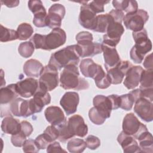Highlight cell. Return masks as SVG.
Masks as SVG:
<instances>
[{
    "instance_id": "1",
    "label": "cell",
    "mask_w": 153,
    "mask_h": 153,
    "mask_svg": "<svg viewBox=\"0 0 153 153\" xmlns=\"http://www.w3.org/2000/svg\"><path fill=\"white\" fill-rule=\"evenodd\" d=\"M60 85L65 90H82L88 89L89 83L80 77L76 65H71L63 68L60 76Z\"/></svg>"
},
{
    "instance_id": "2",
    "label": "cell",
    "mask_w": 153,
    "mask_h": 153,
    "mask_svg": "<svg viewBox=\"0 0 153 153\" xmlns=\"http://www.w3.org/2000/svg\"><path fill=\"white\" fill-rule=\"evenodd\" d=\"M76 45H69L51 55L48 65L57 71L68 65H76L79 62Z\"/></svg>"
},
{
    "instance_id": "3",
    "label": "cell",
    "mask_w": 153,
    "mask_h": 153,
    "mask_svg": "<svg viewBox=\"0 0 153 153\" xmlns=\"http://www.w3.org/2000/svg\"><path fill=\"white\" fill-rule=\"evenodd\" d=\"M132 35L135 44L130 50V59L135 63H141L145 56L152 50V42L144 28L137 32H133Z\"/></svg>"
},
{
    "instance_id": "4",
    "label": "cell",
    "mask_w": 153,
    "mask_h": 153,
    "mask_svg": "<svg viewBox=\"0 0 153 153\" xmlns=\"http://www.w3.org/2000/svg\"><path fill=\"white\" fill-rule=\"evenodd\" d=\"M77 41L76 49L81 57H92L101 53V44L93 42V37L91 33L87 31L79 32L75 36Z\"/></svg>"
},
{
    "instance_id": "5",
    "label": "cell",
    "mask_w": 153,
    "mask_h": 153,
    "mask_svg": "<svg viewBox=\"0 0 153 153\" xmlns=\"http://www.w3.org/2000/svg\"><path fill=\"white\" fill-rule=\"evenodd\" d=\"M123 131L137 139L143 133L148 131L146 126L139 121L133 113L126 115L123 121Z\"/></svg>"
},
{
    "instance_id": "6",
    "label": "cell",
    "mask_w": 153,
    "mask_h": 153,
    "mask_svg": "<svg viewBox=\"0 0 153 153\" xmlns=\"http://www.w3.org/2000/svg\"><path fill=\"white\" fill-rule=\"evenodd\" d=\"M148 19V13L142 9H139L134 13L126 14L123 21L126 29L133 32H137L144 28V25Z\"/></svg>"
},
{
    "instance_id": "7",
    "label": "cell",
    "mask_w": 153,
    "mask_h": 153,
    "mask_svg": "<svg viewBox=\"0 0 153 153\" xmlns=\"http://www.w3.org/2000/svg\"><path fill=\"white\" fill-rule=\"evenodd\" d=\"M58 71L48 65L44 67L39 76V88L47 91H52L59 84Z\"/></svg>"
},
{
    "instance_id": "8",
    "label": "cell",
    "mask_w": 153,
    "mask_h": 153,
    "mask_svg": "<svg viewBox=\"0 0 153 153\" xmlns=\"http://www.w3.org/2000/svg\"><path fill=\"white\" fill-rule=\"evenodd\" d=\"M124 32V28L123 25L114 21L112 17V20L107 28L106 32L103 36V41L102 43L112 47H115L120 42L121 36Z\"/></svg>"
},
{
    "instance_id": "9",
    "label": "cell",
    "mask_w": 153,
    "mask_h": 153,
    "mask_svg": "<svg viewBox=\"0 0 153 153\" xmlns=\"http://www.w3.org/2000/svg\"><path fill=\"white\" fill-rule=\"evenodd\" d=\"M96 13L90 8L87 1H82L78 17L79 24L84 28L94 30L96 25Z\"/></svg>"
},
{
    "instance_id": "10",
    "label": "cell",
    "mask_w": 153,
    "mask_h": 153,
    "mask_svg": "<svg viewBox=\"0 0 153 153\" xmlns=\"http://www.w3.org/2000/svg\"><path fill=\"white\" fill-rule=\"evenodd\" d=\"M66 41V35L64 30L60 28L53 29L50 33L45 35L44 49L50 51L63 45Z\"/></svg>"
},
{
    "instance_id": "11",
    "label": "cell",
    "mask_w": 153,
    "mask_h": 153,
    "mask_svg": "<svg viewBox=\"0 0 153 153\" xmlns=\"http://www.w3.org/2000/svg\"><path fill=\"white\" fill-rule=\"evenodd\" d=\"M65 13V8L63 5L57 3L53 4L48 9L47 16V26L53 29L60 28Z\"/></svg>"
},
{
    "instance_id": "12",
    "label": "cell",
    "mask_w": 153,
    "mask_h": 153,
    "mask_svg": "<svg viewBox=\"0 0 153 153\" xmlns=\"http://www.w3.org/2000/svg\"><path fill=\"white\" fill-rule=\"evenodd\" d=\"M134 111L137 116L145 122H151L153 120L152 102L143 97H140L135 102Z\"/></svg>"
},
{
    "instance_id": "13",
    "label": "cell",
    "mask_w": 153,
    "mask_h": 153,
    "mask_svg": "<svg viewBox=\"0 0 153 153\" xmlns=\"http://www.w3.org/2000/svg\"><path fill=\"white\" fill-rule=\"evenodd\" d=\"M133 65L128 60H121L117 66L106 71V74L110 79L111 84H121L127 71Z\"/></svg>"
},
{
    "instance_id": "14",
    "label": "cell",
    "mask_w": 153,
    "mask_h": 153,
    "mask_svg": "<svg viewBox=\"0 0 153 153\" xmlns=\"http://www.w3.org/2000/svg\"><path fill=\"white\" fill-rule=\"evenodd\" d=\"M16 90L18 94L25 98L33 96L39 87V82L37 79L30 77L17 82Z\"/></svg>"
},
{
    "instance_id": "15",
    "label": "cell",
    "mask_w": 153,
    "mask_h": 153,
    "mask_svg": "<svg viewBox=\"0 0 153 153\" xmlns=\"http://www.w3.org/2000/svg\"><path fill=\"white\" fill-rule=\"evenodd\" d=\"M68 128L72 134L84 137L88 133V127L84 118L79 115H74L69 118L67 121Z\"/></svg>"
},
{
    "instance_id": "16",
    "label": "cell",
    "mask_w": 153,
    "mask_h": 153,
    "mask_svg": "<svg viewBox=\"0 0 153 153\" xmlns=\"http://www.w3.org/2000/svg\"><path fill=\"white\" fill-rule=\"evenodd\" d=\"M79 101L78 93L75 91H68L62 97L60 104L67 115L74 114L76 110Z\"/></svg>"
},
{
    "instance_id": "17",
    "label": "cell",
    "mask_w": 153,
    "mask_h": 153,
    "mask_svg": "<svg viewBox=\"0 0 153 153\" xmlns=\"http://www.w3.org/2000/svg\"><path fill=\"white\" fill-rule=\"evenodd\" d=\"M94 107L105 118H109L112 110V105L108 96L97 95L93 100Z\"/></svg>"
},
{
    "instance_id": "18",
    "label": "cell",
    "mask_w": 153,
    "mask_h": 153,
    "mask_svg": "<svg viewBox=\"0 0 153 153\" xmlns=\"http://www.w3.org/2000/svg\"><path fill=\"white\" fill-rule=\"evenodd\" d=\"M101 47L103 53L104 65L106 71L115 67L121 62L120 56L115 47L109 46L103 43L101 44Z\"/></svg>"
},
{
    "instance_id": "19",
    "label": "cell",
    "mask_w": 153,
    "mask_h": 153,
    "mask_svg": "<svg viewBox=\"0 0 153 153\" xmlns=\"http://www.w3.org/2000/svg\"><path fill=\"white\" fill-rule=\"evenodd\" d=\"M30 99V102L35 114L41 112L45 105L49 104L51 102V96L48 91L39 88Z\"/></svg>"
},
{
    "instance_id": "20",
    "label": "cell",
    "mask_w": 153,
    "mask_h": 153,
    "mask_svg": "<svg viewBox=\"0 0 153 153\" xmlns=\"http://www.w3.org/2000/svg\"><path fill=\"white\" fill-rule=\"evenodd\" d=\"M143 70L140 66H132L127 71L123 81L124 86L127 89H133L138 86Z\"/></svg>"
},
{
    "instance_id": "21",
    "label": "cell",
    "mask_w": 153,
    "mask_h": 153,
    "mask_svg": "<svg viewBox=\"0 0 153 153\" xmlns=\"http://www.w3.org/2000/svg\"><path fill=\"white\" fill-rule=\"evenodd\" d=\"M117 141L121 146L123 150L126 153L141 152L136 139L131 135L121 131L118 136Z\"/></svg>"
},
{
    "instance_id": "22",
    "label": "cell",
    "mask_w": 153,
    "mask_h": 153,
    "mask_svg": "<svg viewBox=\"0 0 153 153\" xmlns=\"http://www.w3.org/2000/svg\"><path fill=\"white\" fill-rule=\"evenodd\" d=\"M47 121L53 126H58L66 120L62 109L59 106H51L47 107L44 111Z\"/></svg>"
},
{
    "instance_id": "23",
    "label": "cell",
    "mask_w": 153,
    "mask_h": 153,
    "mask_svg": "<svg viewBox=\"0 0 153 153\" xmlns=\"http://www.w3.org/2000/svg\"><path fill=\"white\" fill-rule=\"evenodd\" d=\"M9 110L13 115L16 117L25 118L29 117L28 100L16 98L10 103Z\"/></svg>"
},
{
    "instance_id": "24",
    "label": "cell",
    "mask_w": 153,
    "mask_h": 153,
    "mask_svg": "<svg viewBox=\"0 0 153 153\" xmlns=\"http://www.w3.org/2000/svg\"><path fill=\"white\" fill-rule=\"evenodd\" d=\"M44 67L42 64L36 59H29L23 65V72L25 74L30 77L40 76Z\"/></svg>"
},
{
    "instance_id": "25",
    "label": "cell",
    "mask_w": 153,
    "mask_h": 153,
    "mask_svg": "<svg viewBox=\"0 0 153 153\" xmlns=\"http://www.w3.org/2000/svg\"><path fill=\"white\" fill-rule=\"evenodd\" d=\"M2 131L9 134H16L20 131L21 124L17 119L14 118L12 116L5 117L1 123Z\"/></svg>"
},
{
    "instance_id": "26",
    "label": "cell",
    "mask_w": 153,
    "mask_h": 153,
    "mask_svg": "<svg viewBox=\"0 0 153 153\" xmlns=\"http://www.w3.org/2000/svg\"><path fill=\"white\" fill-rule=\"evenodd\" d=\"M18 95L16 84H9L6 87H1L0 90L1 105L10 103L17 98Z\"/></svg>"
},
{
    "instance_id": "27",
    "label": "cell",
    "mask_w": 153,
    "mask_h": 153,
    "mask_svg": "<svg viewBox=\"0 0 153 153\" xmlns=\"http://www.w3.org/2000/svg\"><path fill=\"white\" fill-rule=\"evenodd\" d=\"M100 65L96 64L90 58L83 59L79 64V68L82 74L87 78L94 79L97 72H98Z\"/></svg>"
},
{
    "instance_id": "28",
    "label": "cell",
    "mask_w": 153,
    "mask_h": 153,
    "mask_svg": "<svg viewBox=\"0 0 153 153\" xmlns=\"http://www.w3.org/2000/svg\"><path fill=\"white\" fill-rule=\"evenodd\" d=\"M112 5L116 10L124 11L126 14L134 13L138 10L137 2L134 0H114L112 1Z\"/></svg>"
},
{
    "instance_id": "29",
    "label": "cell",
    "mask_w": 153,
    "mask_h": 153,
    "mask_svg": "<svg viewBox=\"0 0 153 153\" xmlns=\"http://www.w3.org/2000/svg\"><path fill=\"white\" fill-rule=\"evenodd\" d=\"M137 140L139 142V146L141 152L152 153L153 141L152 136L148 131L143 133Z\"/></svg>"
},
{
    "instance_id": "30",
    "label": "cell",
    "mask_w": 153,
    "mask_h": 153,
    "mask_svg": "<svg viewBox=\"0 0 153 153\" xmlns=\"http://www.w3.org/2000/svg\"><path fill=\"white\" fill-rule=\"evenodd\" d=\"M93 79L94 80L97 87L100 89L107 88L111 84L109 77L100 65L99 66L98 72Z\"/></svg>"
},
{
    "instance_id": "31",
    "label": "cell",
    "mask_w": 153,
    "mask_h": 153,
    "mask_svg": "<svg viewBox=\"0 0 153 153\" xmlns=\"http://www.w3.org/2000/svg\"><path fill=\"white\" fill-rule=\"evenodd\" d=\"M111 20L112 17L109 13L97 16L96 25L93 31L100 33H106Z\"/></svg>"
},
{
    "instance_id": "32",
    "label": "cell",
    "mask_w": 153,
    "mask_h": 153,
    "mask_svg": "<svg viewBox=\"0 0 153 153\" xmlns=\"http://www.w3.org/2000/svg\"><path fill=\"white\" fill-rule=\"evenodd\" d=\"M86 142L82 139L73 138L69 140L67 144V149L72 153H81L86 148Z\"/></svg>"
},
{
    "instance_id": "33",
    "label": "cell",
    "mask_w": 153,
    "mask_h": 153,
    "mask_svg": "<svg viewBox=\"0 0 153 153\" xmlns=\"http://www.w3.org/2000/svg\"><path fill=\"white\" fill-rule=\"evenodd\" d=\"M139 83L140 89L153 88V69L143 70Z\"/></svg>"
},
{
    "instance_id": "34",
    "label": "cell",
    "mask_w": 153,
    "mask_h": 153,
    "mask_svg": "<svg viewBox=\"0 0 153 153\" xmlns=\"http://www.w3.org/2000/svg\"><path fill=\"white\" fill-rule=\"evenodd\" d=\"M18 39L23 41L29 39L33 33L32 26L27 23H22L20 24L17 29Z\"/></svg>"
},
{
    "instance_id": "35",
    "label": "cell",
    "mask_w": 153,
    "mask_h": 153,
    "mask_svg": "<svg viewBox=\"0 0 153 153\" xmlns=\"http://www.w3.org/2000/svg\"><path fill=\"white\" fill-rule=\"evenodd\" d=\"M18 39L17 31L7 28L2 25H1L0 29V41L2 42H5Z\"/></svg>"
},
{
    "instance_id": "36",
    "label": "cell",
    "mask_w": 153,
    "mask_h": 153,
    "mask_svg": "<svg viewBox=\"0 0 153 153\" xmlns=\"http://www.w3.org/2000/svg\"><path fill=\"white\" fill-rule=\"evenodd\" d=\"M56 127L59 131V137L57 139L60 142H65L69 139L74 137L68 128L66 120L59 125L56 126Z\"/></svg>"
},
{
    "instance_id": "37",
    "label": "cell",
    "mask_w": 153,
    "mask_h": 153,
    "mask_svg": "<svg viewBox=\"0 0 153 153\" xmlns=\"http://www.w3.org/2000/svg\"><path fill=\"white\" fill-rule=\"evenodd\" d=\"M34 50V45L30 41H26L20 43L18 48V51L20 55L24 58H28L32 56Z\"/></svg>"
},
{
    "instance_id": "38",
    "label": "cell",
    "mask_w": 153,
    "mask_h": 153,
    "mask_svg": "<svg viewBox=\"0 0 153 153\" xmlns=\"http://www.w3.org/2000/svg\"><path fill=\"white\" fill-rule=\"evenodd\" d=\"M120 108L125 111L131 110L133 104L136 102L134 97L130 93L120 96Z\"/></svg>"
},
{
    "instance_id": "39",
    "label": "cell",
    "mask_w": 153,
    "mask_h": 153,
    "mask_svg": "<svg viewBox=\"0 0 153 153\" xmlns=\"http://www.w3.org/2000/svg\"><path fill=\"white\" fill-rule=\"evenodd\" d=\"M42 134L50 143L57 139L59 137L58 129L56 126L53 125L48 126Z\"/></svg>"
},
{
    "instance_id": "40",
    "label": "cell",
    "mask_w": 153,
    "mask_h": 153,
    "mask_svg": "<svg viewBox=\"0 0 153 153\" xmlns=\"http://www.w3.org/2000/svg\"><path fill=\"white\" fill-rule=\"evenodd\" d=\"M88 117L90 121L94 124L99 126L103 124L106 121V118H105L102 115H101L99 112L96 110V109L93 106L88 111Z\"/></svg>"
},
{
    "instance_id": "41",
    "label": "cell",
    "mask_w": 153,
    "mask_h": 153,
    "mask_svg": "<svg viewBox=\"0 0 153 153\" xmlns=\"http://www.w3.org/2000/svg\"><path fill=\"white\" fill-rule=\"evenodd\" d=\"M28 7L33 13V15L42 12H46V9L44 7L42 1L40 0L29 1L28 2Z\"/></svg>"
},
{
    "instance_id": "42",
    "label": "cell",
    "mask_w": 153,
    "mask_h": 153,
    "mask_svg": "<svg viewBox=\"0 0 153 153\" xmlns=\"http://www.w3.org/2000/svg\"><path fill=\"white\" fill-rule=\"evenodd\" d=\"M47 11L34 14L33 23L36 27H43L47 26Z\"/></svg>"
},
{
    "instance_id": "43",
    "label": "cell",
    "mask_w": 153,
    "mask_h": 153,
    "mask_svg": "<svg viewBox=\"0 0 153 153\" xmlns=\"http://www.w3.org/2000/svg\"><path fill=\"white\" fill-rule=\"evenodd\" d=\"M26 135L20 130V132L16 134L11 135V142L16 147H22L24 145L25 141L26 140Z\"/></svg>"
},
{
    "instance_id": "44",
    "label": "cell",
    "mask_w": 153,
    "mask_h": 153,
    "mask_svg": "<svg viewBox=\"0 0 153 153\" xmlns=\"http://www.w3.org/2000/svg\"><path fill=\"white\" fill-rule=\"evenodd\" d=\"M45 35L35 33L30 39V41L32 42L36 49H44Z\"/></svg>"
},
{
    "instance_id": "45",
    "label": "cell",
    "mask_w": 153,
    "mask_h": 153,
    "mask_svg": "<svg viewBox=\"0 0 153 153\" xmlns=\"http://www.w3.org/2000/svg\"><path fill=\"white\" fill-rule=\"evenodd\" d=\"M23 151L25 152H38L39 148L36 145L35 140L26 139L23 145Z\"/></svg>"
},
{
    "instance_id": "46",
    "label": "cell",
    "mask_w": 153,
    "mask_h": 153,
    "mask_svg": "<svg viewBox=\"0 0 153 153\" xmlns=\"http://www.w3.org/2000/svg\"><path fill=\"white\" fill-rule=\"evenodd\" d=\"M85 142L87 147L91 150L96 149L100 145V140L99 137L93 135L88 136L85 139Z\"/></svg>"
},
{
    "instance_id": "47",
    "label": "cell",
    "mask_w": 153,
    "mask_h": 153,
    "mask_svg": "<svg viewBox=\"0 0 153 153\" xmlns=\"http://www.w3.org/2000/svg\"><path fill=\"white\" fill-rule=\"evenodd\" d=\"M109 1H93L88 5L90 8L97 14L104 12V5L108 4Z\"/></svg>"
},
{
    "instance_id": "48",
    "label": "cell",
    "mask_w": 153,
    "mask_h": 153,
    "mask_svg": "<svg viewBox=\"0 0 153 153\" xmlns=\"http://www.w3.org/2000/svg\"><path fill=\"white\" fill-rule=\"evenodd\" d=\"M21 124V131L26 135L27 137L32 133L33 128L32 124L27 121H22L20 123Z\"/></svg>"
},
{
    "instance_id": "49",
    "label": "cell",
    "mask_w": 153,
    "mask_h": 153,
    "mask_svg": "<svg viewBox=\"0 0 153 153\" xmlns=\"http://www.w3.org/2000/svg\"><path fill=\"white\" fill-rule=\"evenodd\" d=\"M47 152H66L61 147L60 143L58 142H54L50 143L47 148Z\"/></svg>"
},
{
    "instance_id": "50",
    "label": "cell",
    "mask_w": 153,
    "mask_h": 153,
    "mask_svg": "<svg viewBox=\"0 0 153 153\" xmlns=\"http://www.w3.org/2000/svg\"><path fill=\"white\" fill-rule=\"evenodd\" d=\"M35 141L39 149H44L47 148L48 145L50 144V143L43 136V134H41L37 136L35 139Z\"/></svg>"
},
{
    "instance_id": "51",
    "label": "cell",
    "mask_w": 153,
    "mask_h": 153,
    "mask_svg": "<svg viewBox=\"0 0 153 153\" xmlns=\"http://www.w3.org/2000/svg\"><path fill=\"white\" fill-rule=\"evenodd\" d=\"M109 14L111 16V17L114 20V21L120 23H122L124 16L123 11L115 9V10H112L109 13Z\"/></svg>"
},
{
    "instance_id": "52",
    "label": "cell",
    "mask_w": 153,
    "mask_h": 153,
    "mask_svg": "<svg viewBox=\"0 0 153 153\" xmlns=\"http://www.w3.org/2000/svg\"><path fill=\"white\" fill-rule=\"evenodd\" d=\"M108 97L110 99L111 102L112 103V110H115L119 108L120 104V96L117 94H111V95H109Z\"/></svg>"
},
{
    "instance_id": "53",
    "label": "cell",
    "mask_w": 153,
    "mask_h": 153,
    "mask_svg": "<svg viewBox=\"0 0 153 153\" xmlns=\"http://www.w3.org/2000/svg\"><path fill=\"white\" fill-rule=\"evenodd\" d=\"M143 66L146 69H153V64H152V54L151 53L148 55L144 61H143Z\"/></svg>"
},
{
    "instance_id": "54",
    "label": "cell",
    "mask_w": 153,
    "mask_h": 153,
    "mask_svg": "<svg viewBox=\"0 0 153 153\" xmlns=\"http://www.w3.org/2000/svg\"><path fill=\"white\" fill-rule=\"evenodd\" d=\"M1 2L2 4H4L7 7L13 8V7H16L18 6L20 2L19 1H2V0Z\"/></svg>"
}]
</instances>
